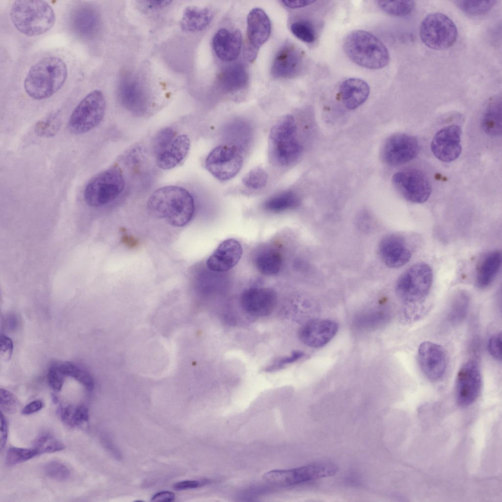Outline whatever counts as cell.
<instances>
[{
	"instance_id": "1",
	"label": "cell",
	"mask_w": 502,
	"mask_h": 502,
	"mask_svg": "<svg viewBox=\"0 0 502 502\" xmlns=\"http://www.w3.org/2000/svg\"><path fill=\"white\" fill-rule=\"evenodd\" d=\"M149 213L164 219L170 225L182 227L192 219L195 212L193 197L185 189L169 185L156 190L147 203Z\"/></svg>"
},
{
	"instance_id": "2",
	"label": "cell",
	"mask_w": 502,
	"mask_h": 502,
	"mask_svg": "<svg viewBox=\"0 0 502 502\" xmlns=\"http://www.w3.org/2000/svg\"><path fill=\"white\" fill-rule=\"evenodd\" d=\"M67 77L65 62L57 56H46L30 67L24 80V89L34 100L46 99L62 87Z\"/></svg>"
},
{
	"instance_id": "3",
	"label": "cell",
	"mask_w": 502,
	"mask_h": 502,
	"mask_svg": "<svg viewBox=\"0 0 502 502\" xmlns=\"http://www.w3.org/2000/svg\"><path fill=\"white\" fill-rule=\"evenodd\" d=\"M302 150L294 118L289 114L283 116L270 132L268 155L271 162L276 167L289 166L298 159Z\"/></svg>"
},
{
	"instance_id": "4",
	"label": "cell",
	"mask_w": 502,
	"mask_h": 502,
	"mask_svg": "<svg viewBox=\"0 0 502 502\" xmlns=\"http://www.w3.org/2000/svg\"><path fill=\"white\" fill-rule=\"evenodd\" d=\"M10 17L15 28L26 36L40 35L51 28L55 14L51 6L41 0H17L12 4Z\"/></svg>"
},
{
	"instance_id": "5",
	"label": "cell",
	"mask_w": 502,
	"mask_h": 502,
	"mask_svg": "<svg viewBox=\"0 0 502 502\" xmlns=\"http://www.w3.org/2000/svg\"><path fill=\"white\" fill-rule=\"evenodd\" d=\"M343 48L352 61L365 68H382L390 60L389 53L385 45L375 36L364 30H355L348 34L344 41Z\"/></svg>"
},
{
	"instance_id": "6",
	"label": "cell",
	"mask_w": 502,
	"mask_h": 502,
	"mask_svg": "<svg viewBox=\"0 0 502 502\" xmlns=\"http://www.w3.org/2000/svg\"><path fill=\"white\" fill-rule=\"evenodd\" d=\"M125 185L121 170L118 167H111L95 176L87 183L84 190V201L91 207L102 206L117 198Z\"/></svg>"
},
{
	"instance_id": "7",
	"label": "cell",
	"mask_w": 502,
	"mask_h": 502,
	"mask_svg": "<svg viewBox=\"0 0 502 502\" xmlns=\"http://www.w3.org/2000/svg\"><path fill=\"white\" fill-rule=\"evenodd\" d=\"M106 100L103 93L94 90L88 94L71 113L68 128L74 134H83L97 127L103 120Z\"/></svg>"
},
{
	"instance_id": "8",
	"label": "cell",
	"mask_w": 502,
	"mask_h": 502,
	"mask_svg": "<svg viewBox=\"0 0 502 502\" xmlns=\"http://www.w3.org/2000/svg\"><path fill=\"white\" fill-rule=\"evenodd\" d=\"M420 36L428 48L438 50H447L455 42L457 29L453 22L444 14H428L420 26Z\"/></svg>"
},
{
	"instance_id": "9",
	"label": "cell",
	"mask_w": 502,
	"mask_h": 502,
	"mask_svg": "<svg viewBox=\"0 0 502 502\" xmlns=\"http://www.w3.org/2000/svg\"><path fill=\"white\" fill-rule=\"evenodd\" d=\"M432 281L431 267L425 263L415 264L399 277L396 285V292L407 303L418 302L427 295Z\"/></svg>"
},
{
	"instance_id": "10",
	"label": "cell",
	"mask_w": 502,
	"mask_h": 502,
	"mask_svg": "<svg viewBox=\"0 0 502 502\" xmlns=\"http://www.w3.org/2000/svg\"><path fill=\"white\" fill-rule=\"evenodd\" d=\"M337 466L332 463H314L296 468L274 470L265 473L263 479L272 484L289 486L334 475Z\"/></svg>"
},
{
	"instance_id": "11",
	"label": "cell",
	"mask_w": 502,
	"mask_h": 502,
	"mask_svg": "<svg viewBox=\"0 0 502 502\" xmlns=\"http://www.w3.org/2000/svg\"><path fill=\"white\" fill-rule=\"evenodd\" d=\"M243 163V156L237 147L222 145L215 148L208 154L205 166L217 179L226 181L237 175Z\"/></svg>"
},
{
	"instance_id": "12",
	"label": "cell",
	"mask_w": 502,
	"mask_h": 502,
	"mask_svg": "<svg viewBox=\"0 0 502 502\" xmlns=\"http://www.w3.org/2000/svg\"><path fill=\"white\" fill-rule=\"evenodd\" d=\"M392 182L402 196L411 202L424 203L431 193L432 187L429 179L418 170L397 172L393 175Z\"/></svg>"
},
{
	"instance_id": "13",
	"label": "cell",
	"mask_w": 502,
	"mask_h": 502,
	"mask_svg": "<svg viewBox=\"0 0 502 502\" xmlns=\"http://www.w3.org/2000/svg\"><path fill=\"white\" fill-rule=\"evenodd\" d=\"M482 387V377L477 362L470 360L459 368L455 379L457 403L462 406L472 404L478 398Z\"/></svg>"
},
{
	"instance_id": "14",
	"label": "cell",
	"mask_w": 502,
	"mask_h": 502,
	"mask_svg": "<svg viewBox=\"0 0 502 502\" xmlns=\"http://www.w3.org/2000/svg\"><path fill=\"white\" fill-rule=\"evenodd\" d=\"M418 140L410 135L400 133L390 137L382 149V157L389 165L398 166L415 158L418 154Z\"/></svg>"
},
{
	"instance_id": "15",
	"label": "cell",
	"mask_w": 502,
	"mask_h": 502,
	"mask_svg": "<svg viewBox=\"0 0 502 502\" xmlns=\"http://www.w3.org/2000/svg\"><path fill=\"white\" fill-rule=\"evenodd\" d=\"M304 65L303 52L296 45L287 43L276 52L271 67V74L276 78H290L300 75Z\"/></svg>"
},
{
	"instance_id": "16",
	"label": "cell",
	"mask_w": 502,
	"mask_h": 502,
	"mask_svg": "<svg viewBox=\"0 0 502 502\" xmlns=\"http://www.w3.org/2000/svg\"><path fill=\"white\" fill-rule=\"evenodd\" d=\"M420 367L429 379L437 381L444 375L447 365V354L440 345L429 341L422 343L418 350Z\"/></svg>"
},
{
	"instance_id": "17",
	"label": "cell",
	"mask_w": 502,
	"mask_h": 502,
	"mask_svg": "<svg viewBox=\"0 0 502 502\" xmlns=\"http://www.w3.org/2000/svg\"><path fill=\"white\" fill-rule=\"evenodd\" d=\"M241 305L249 315L262 317L270 315L274 310L277 296L275 291L266 287H250L241 294Z\"/></svg>"
},
{
	"instance_id": "18",
	"label": "cell",
	"mask_w": 502,
	"mask_h": 502,
	"mask_svg": "<svg viewBox=\"0 0 502 502\" xmlns=\"http://www.w3.org/2000/svg\"><path fill=\"white\" fill-rule=\"evenodd\" d=\"M271 22L265 12L260 8L252 9L247 17V35L248 41L247 54L251 61L255 58L259 48L270 37Z\"/></svg>"
},
{
	"instance_id": "19",
	"label": "cell",
	"mask_w": 502,
	"mask_h": 502,
	"mask_svg": "<svg viewBox=\"0 0 502 502\" xmlns=\"http://www.w3.org/2000/svg\"><path fill=\"white\" fill-rule=\"evenodd\" d=\"M461 127L455 125L438 131L431 143V150L435 156L445 162L457 159L461 152Z\"/></svg>"
},
{
	"instance_id": "20",
	"label": "cell",
	"mask_w": 502,
	"mask_h": 502,
	"mask_svg": "<svg viewBox=\"0 0 502 502\" xmlns=\"http://www.w3.org/2000/svg\"><path fill=\"white\" fill-rule=\"evenodd\" d=\"M70 25L79 37L91 39L97 35L100 27V17L97 9L92 4H80L71 12Z\"/></svg>"
},
{
	"instance_id": "21",
	"label": "cell",
	"mask_w": 502,
	"mask_h": 502,
	"mask_svg": "<svg viewBox=\"0 0 502 502\" xmlns=\"http://www.w3.org/2000/svg\"><path fill=\"white\" fill-rule=\"evenodd\" d=\"M378 252L383 262L388 267L398 268L410 260V247L401 235L392 234L384 237L378 245Z\"/></svg>"
},
{
	"instance_id": "22",
	"label": "cell",
	"mask_w": 502,
	"mask_h": 502,
	"mask_svg": "<svg viewBox=\"0 0 502 502\" xmlns=\"http://www.w3.org/2000/svg\"><path fill=\"white\" fill-rule=\"evenodd\" d=\"M337 324L328 319H314L303 325L299 332L301 341L311 348H321L327 344L336 335Z\"/></svg>"
},
{
	"instance_id": "23",
	"label": "cell",
	"mask_w": 502,
	"mask_h": 502,
	"mask_svg": "<svg viewBox=\"0 0 502 502\" xmlns=\"http://www.w3.org/2000/svg\"><path fill=\"white\" fill-rule=\"evenodd\" d=\"M243 252L240 243L230 238L223 241L209 256L206 265L215 272H224L234 267L240 260Z\"/></svg>"
},
{
	"instance_id": "24",
	"label": "cell",
	"mask_w": 502,
	"mask_h": 502,
	"mask_svg": "<svg viewBox=\"0 0 502 502\" xmlns=\"http://www.w3.org/2000/svg\"><path fill=\"white\" fill-rule=\"evenodd\" d=\"M242 43V34L239 30L230 31L221 28L214 35L212 46L219 58L229 62L234 60L239 56Z\"/></svg>"
},
{
	"instance_id": "25",
	"label": "cell",
	"mask_w": 502,
	"mask_h": 502,
	"mask_svg": "<svg viewBox=\"0 0 502 502\" xmlns=\"http://www.w3.org/2000/svg\"><path fill=\"white\" fill-rule=\"evenodd\" d=\"M120 100L127 110L135 115H142L146 111L148 100L138 82L125 78L120 86Z\"/></svg>"
},
{
	"instance_id": "26",
	"label": "cell",
	"mask_w": 502,
	"mask_h": 502,
	"mask_svg": "<svg viewBox=\"0 0 502 502\" xmlns=\"http://www.w3.org/2000/svg\"><path fill=\"white\" fill-rule=\"evenodd\" d=\"M502 253L493 250L485 253L478 262L476 272V285L480 289L489 287L500 270Z\"/></svg>"
},
{
	"instance_id": "27",
	"label": "cell",
	"mask_w": 502,
	"mask_h": 502,
	"mask_svg": "<svg viewBox=\"0 0 502 502\" xmlns=\"http://www.w3.org/2000/svg\"><path fill=\"white\" fill-rule=\"evenodd\" d=\"M190 147L185 134L176 136L171 144L156 155V163L163 170H170L178 165L187 155Z\"/></svg>"
},
{
	"instance_id": "28",
	"label": "cell",
	"mask_w": 502,
	"mask_h": 502,
	"mask_svg": "<svg viewBox=\"0 0 502 502\" xmlns=\"http://www.w3.org/2000/svg\"><path fill=\"white\" fill-rule=\"evenodd\" d=\"M339 92L346 108L354 109L363 104L370 93L368 84L358 78H350L340 85Z\"/></svg>"
},
{
	"instance_id": "29",
	"label": "cell",
	"mask_w": 502,
	"mask_h": 502,
	"mask_svg": "<svg viewBox=\"0 0 502 502\" xmlns=\"http://www.w3.org/2000/svg\"><path fill=\"white\" fill-rule=\"evenodd\" d=\"M248 75L245 67L240 64L228 66L219 75L218 83L225 92L232 93L243 89L247 84Z\"/></svg>"
},
{
	"instance_id": "30",
	"label": "cell",
	"mask_w": 502,
	"mask_h": 502,
	"mask_svg": "<svg viewBox=\"0 0 502 502\" xmlns=\"http://www.w3.org/2000/svg\"><path fill=\"white\" fill-rule=\"evenodd\" d=\"M213 16V11L208 7L189 6L184 11L180 26L185 31H201L210 24Z\"/></svg>"
},
{
	"instance_id": "31",
	"label": "cell",
	"mask_w": 502,
	"mask_h": 502,
	"mask_svg": "<svg viewBox=\"0 0 502 502\" xmlns=\"http://www.w3.org/2000/svg\"><path fill=\"white\" fill-rule=\"evenodd\" d=\"M502 104L501 97L491 98L483 114L481 125L488 135L498 136L502 134Z\"/></svg>"
},
{
	"instance_id": "32",
	"label": "cell",
	"mask_w": 502,
	"mask_h": 502,
	"mask_svg": "<svg viewBox=\"0 0 502 502\" xmlns=\"http://www.w3.org/2000/svg\"><path fill=\"white\" fill-rule=\"evenodd\" d=\"M282 263L280 252L273 248L261 250L256 256L255 265L258 271L266 276H273L278 273Z\"/></svg>"
},
{
	"instance_id": "33",
	"label": "cell",
	"mask_w": 502,
	"mask_h": 502,
	"mask_svg": "<svg viewBox=\"0 0 502 502\" xmlns=\"http://www.w3.org/2000/svg\"><path fill=\"white\" fill-rule=\"evenodd\" d=\"M300 203L298 196L293 192L287 191L272 196L264 204L268 211L279 213L297 207Z\"/></svg>"
},
{
	"instance_id": "34",
	"label": "cell",
	"mask_w": 502,
	"mask_h": 502,
	"mask_svg": "<svg viewBox=\"0 0 502 502\" xmlns=\"http://www.w3.org/2000/svg\"><path fill=\"white\" fill-rule=\"evenodd\" d=\"M470 297L464 292L457 293L452 298L447 312V319L450 324L456 325L461 323L467 315Z\"/></svg>"
},
{
	"instance_id": "35",
	"label": "cell",
	"mask_w": 502,
	"mask_h": 502,
	"mask_svg": "<svg viewBox=\"0 0 502 502\" xmlns=\"http://www.w3.org/2000/svg\"><path fill=\"white\" fill-rule=\"evenodd\" d=\"M58 412L62 421L70 427H80L88 422V409L83 405L60 407Z\"/></svg>"
},
{
	"instance_id": "36",
	"label": "cell",
	"mask_w": 502,
	"mask_h": 502,
	"mask_svg": "<svg viewBox=\"0 0 502 502\" xmlns=\"http://www.w3.org/2000/svg\"><path fill=\"white\" fill-rule=\"evenodd\" d=\"M59 369L65 376L73 378L88 391L94 388V380L91 375L86 371L70 362H65L59 365Z\"/></svg>"
},
{
	"instance_id": "37",
	"label": "cell",
	"mask_w": 502,
	"mask_h": 502,
	"mask_svg": "<svg viewBox=\"0 0 502 502\" xmlns=\"http://www.w3.org/2000/svg\"><path fill=\"white\" fill-rule=\"evenodd\" d=\"M377 4L386 13L395 16H404L410 14L415 7L413 0H378Z\"/></svg>"
},
{
	"instance_id": "38",
	"label": "cell",
	"mask_w": 502,
	"mask_h": 502,
	"mask_svg": "<svg viewBox=\"0 0 502 502\" xmlns=\"http://www.w3.org/2000/svg\"><path fill=\"white\" fill-rule=\"evenodd\" d=\"M496 0H456V5L464 12L473 16L485 14L490 11L496 4Z\"/></svg>"
},
{
	"instance_id": "39",
	"label": "cell",
	"mask_w": 502,
	"mask_h": 502,
	"mask_svg": "<svg viewBox=\"0 0 502 502\" xmlns=\"http://www.w3.org/2000/svg\"><path fill=\"white\" fill-rule=\"evenodd\" d=\"M61 123V118L58 114L50 115L36 123L34 131L38 136L50 137L54 136L58 132Z\"/></svg>"
},
{
	"instance_id": "40",
	"label": "cell",
	"mask_w": 502,
	"mask_h": 502,
	"mask_svg": "<svg viewBox=\"0 0 502 502\" xmlns=\"http://www.w3.org/2000/svg\"><path fill=\"white\" fill-rule=\"evenodd\" d=\"M34 448L38 451L39 454H41L62 451L65 448V446L50 434L43 433L35 439Z\"/></svg>"
},
{
	"instance_id": "41",
	"label": "cell",
	"mask_w": 502,
	"mask_h": 502,
	"mask_svg": "<svg viewBox=\"0 0 502 502\" xmlns=\"http://www.w3.org/2000/svg\"><path fill=\"white\" fill-rule=\"evenodd\" d=\"M39 454L34 449L11 447L7 450L5 458L6 464L11 466L25 462Z\"/></svg>"
},
{
	"instance_id": "42",
	"label": "cell",
	"mask_w": 502,
	"mask_h": 502,
	"mask_svg": "<svg viewBox=\"0 0 502 502\" xmlns=\"http://www.w3.org/2000/svg\"><path fill=\"white\" fill-rule=\"evenodd\" d=\"M292 33L301 41L312 43L316 39V31L313 25L306 20L293 23L290 26Z\"/></svg>"
},
{
	"instance_id": "43",
	"label": "cell",
	"mask_w": 502,
	"mask_h": 502,
	"mask_svg": "<svg viewBox=\"0 0 502 502\" xmlns=\"http://www.w3.org/2000/svg\"><path fill=\"white\" fill-rule=\"evenodd\" d=\"M268 175L262 168H254L248 172L243 177L242 182L247 187L259 189L266 186Z\"/></svg>"
},
{
	"instance_id": "44",
	"label": "cell",
	"mask_w": 502,
	"mask_h": 502,
	"mask_svg": "<svg viewBox=\"0 0 502 502\" xmlns=\"http://www.w3.org/2000/svg\"><path fill=\"white\" fill-rule=\"evenodd\" d=\"M44 472L48 477L59 481L66 480L70 475V470L65 464L55 460L45 465Z\"/></svg>"
},
{
	"instance_id": "45",
	"label": "cell",
	"mask_w": 502,
	"mask_h": 502,
	"mask_svg": "<svg viewBox=\"0 0 502 502\" xmlns=\"http://www.w3.org/2000/svg\"><path fill=\"white\" fill-rule=\"evenodd\" d=\"M176 137V131L171 127H166L159 131L155 136L153 142V147L156 154L166 149Z\"/></svg>"
},
{
	"instance_id": "46",
	"label": "cell",
	"mask_w": 502,
	"mask_h": 502,
	"mask_svg": "<svg viewBox=\"0 0 502 502\" xmlns=\"http://www.w3.org/2000/svg\"><path fill=\"white\" fill-rule=\"evenodd\" d=\"M20 406V402L13 394L4 389H0V407L2 412L13 414L19 409Z\"/></svg>"
},
{
	"instance_id": "47",
	"label": "cell",
	"mask_w": 502,
	"mask_h": 502,
	"mask_svg": "<svg viewBox=\"0 0 502 502\" xmlns=\"http://www.w3.org/2000/svg\"><path fill=\"white\" fill-rule=\"evenodd\" d=\"M304 353L300 351H293L289 355L279 357L276 359L272 364L266 367L264 371L266 372H273L279 370L286 365L295 362L304 356Z\"/></svg>"
},
{
	"instance_id": "48",
	"label": "cell",
	"mask_w": 502,
	"mask_h": 502,
	"mask_svg": "<svg viewBox=\"0 0 502 502\" xmlns=\"http://www.w3.org/2000/svg\"><path fill=\"white\" fill-rule=\"evenodd\" d=\"M64 376L59 366L53 365L49 368L47 374L48 382L50 387L55 392H58L61 390L64 382Z\"/></svg>"
},
{
	"instance_id": "49",
	"label": "cell",
	"mask_w": 502,
	"mask_h": 502,
	"mask_svg": "<svg viewBox=\"0 0 502 502\" xmlns=\"http://www.w3.org/2000/svg\"><path fill=\"white\" fill-rule=\"evenodd\" d=\"M488 350L493 358L498 360H502V333L501 332L493 334L488 342Z\"/></svg>"
},
{
	"instance_id": "50",
	"label": "cell",
	"mask_w": 502,
	"mask_h": 502,
	"mask_svg": "<svg viewBox=\"0 0 502 502\" xmlns=\"http://www.w3.org/2000/svg\"><path fill=\"white\" fill-rule=\"evenodd\" d=\"M13 344L12 340L5 335H1L0 339V353L5 361H9L12 356Z\"/></svg>"
},
{
	"instance_id": "51",
	"label": "cell",
	"mask_w": 502,
	"mask_h": 502,
	"mask_svg": "<svg viewBox=\"0 0 502 502\" xmlns=\"http://www.w3.org/2000/svg\"><path fill=\"white\" fill-rule=\"evenodd\" d=\"M208 482L207 480H184L179 481L173 485L174 489L177 491L197 488L206 485Z\"/></svg>"
},
{
	"instance_id": "52",
	"label": "cell",
	"mask_w": 502,
	"mask_h": 502,
	"mask_svg": "<svg viewBox=\"0 0 502 502\" xmlns=\"http://www.w3.org/2000/svg\"><path fill=\"white\" fill-rule=\"evenodd\" d=\"M43 406V402L36 400L33 401L26 404L21 410L23 415H28L33 414L40 410Z\"/></svg>"
},
{
	"instance_id": "53",
	"label": "cell",
	"mask_w": 502,
	"mask_h": 502,
	"mask_svg": "<svg viewBox=\"0 0 502 502\" xmlns=\"http://www.w3.org/2000/svg\"><path fill=\"white\" fill-rule=\"evenodd\" d=\"M0 448L3 449L7 442L8 427L6 420L2 411L0 412Z\"/></svg>"
},
{
	"instance_id": "54",
	"label": "cell",
	"mask_w": 502,
	"mask_h": 502,
	"mask_svg": "<svg viewBox=\"0 0 502 502\" xmlns=\"http://www.w3.org/2000/svg\"><path fill=\"white\" fill-rule=\"evenodd\" d=\"M175 499V494L170 491H161L155 494L151 500L152 502H170Z\"/></svg>"
},
{
	"instance_id": "55",
	"label": "cell",
	"mask_w": 502,
	"mask_h": 502,
	"mask_svg": "<svg viewBox=\"0 0 502 502\" xmlns=\"http://www.w3.org/2000/svg\"><path fill=\"white\" fill-rule=\"evenodd\" d=\"M315 1L311 0H282L281 2L283 4L290 8H298L301 7H305L306 6L310 5L311 4L314 2Z\"/></svg>"
},
{
	"instance_id": "56",
	"label": "cell",
	"mask_w": 502,
	"mask_h": 502,
	"mask_svg": "<svg viewBox=\"0 0 502 502\" xmlns=\"http://www.w3.org/2000/svg\"><path fill=\"white\" fill-rule=\"evenodd\" d=\"M122 240L124 244L131 248L136 246L138 244V241L136 239L127 235L124 236Z\"/></svg>"
},
{
	"instance_id": "57",
	"label": "cell",
	"mask_w": 502,
	"mask_h": 502,
	"mask_svg": "<svg viewBox=\"0 0 502 502\" xmlns=\"http://www.w3.org/2000/svg\"><path fill=\"white\" fill-rule=\"evenodd\" d=\"M148 2L150 6L153 8L163 7L170 2V1H149Z\"/></svg>"
}]
</instances>
